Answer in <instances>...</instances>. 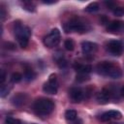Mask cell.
Returning <instances> with one entry per match:
<instances>
[{
  "mask_svg": "<svg viewBox=\"0 0 124 124\" xmlns=\"http://www.w3.org/2000/svg\"><path fill=\"white\" fill-rule=\"evenodd\" d=\"M112 13L114 14V16H124V8L123 7H115L113 10H112Z\"/></svg>",
  "mask_w": 124,
  "mask_h": 124,
  "instance_id": "24",
  "label": "cell"
},
{
  "mask_svg": "<svg viewBox=\"0 0 124 124\" xmlns=\"http://www.w3.org/2000/svg\"><path fill=\"white\" fill-rule=\"evenodd\" d=\"M111 94L108 90V88H104L96 95V100L99 104H107L111 99Z\"/></svg>",
  "mask_w": 124,
  "mask_h": 124,
  "instance_id": "12",
  "label": "cell"
},
{
  "mask_svg": "<svg viewBox=\"0 0 124 124\" xmlns=\"http://www.w3.org/2000/svg\"><path fill=\"white\" fill-rule=\"evenodd\" d=\"M13 28H14V33H15V36H16V38L17 40L18 45L22 48H25L28 46L29 38L31 36L30 28L28 26L24 25L19 20H16V21L14 22Z\"/></svg>",
  "mask_w": 124,
  "mask_h": 124,
  "instance_id": "2",
  "label": "cell"
},
{
  "mask_svg": "<svg viewBox=\"0 0 124 124\" xmlns=\"http://www.w3.org/2000/svg\"><path fill=\"white\" fill-rule=\"evenodd\" d=\"M74 69L77 71L78 74H90L92 71V66L85 63L76 62L74 64Z\"/></svg>",
  "mask_w": 124,
  "mask_h": 124,
  "instance_id": "13",
  "label": "cell"
},
{
  "mask_svg": "<svg viewBox=\"0 0 124 124\" xmlns=\"http://www.w3.org/2000/svg\"><path fill=\"white\" fill-rule=\"evenodd\" d=\"M97 47L98 46L95 44V43H92V42H88V41H85V42H82L81 43V50H82V53L84 54V56H93L94 53L96 52L97 50Z\"/></svg>",
  "mask_w": 124,
  "mask_h": 124,
  "instance_id": "10",
  "label": "cell"
},
{
  "mask_svg": "<svg viewBox=\"0 0 124 124\" xmlns=\"http://www.w3.org/2000/svg\"><path fill=\"white\" fill-rule=\"evenodd\" d=\"M23 9H25V10H27V11H29V12H33V11L35 10V7L32 5L31 2H24V4H23Z\"/></svg>",
  "mask_w": 124,
  "mask_h": 124,
  "instance_id": "25",
  "label": "cell"
},
{
  "mask_svg": "<svg viewBox=\"0 0 124 124\" xmlns=\"http://www.w3.org/2000/svg\"><path fill=\"white\" fill-rule=\"evenodd\" d=\"M26 99H27L26 94H24V93H17V94H16L12 98V104L14 106L20 107V106H22L26 102Z\"/></svg>",
  "mask_w": 124,
  "mask_h": 124,
  "instance_id": "14",
  "label": "cell"
},
{
  "mask_svg": "<svg viewBox=\"0 0 124 124\" xmlns=\"http://www.w3.org/2000/svg\"><path fill=\"white\" fill-rule=\"evenodd\" d=\"M64 46H65V48H66L67 50L72 51V50L75 48V43H74V41H73L72 39H67V40H65V42H64Z\"/></svg>",
  "mask_w": 124,
  "mask_h": 124,
  "instance_id": "19",
  "label": "cell"
},
{
  "mask_svg": "<svg viewBox=\"0 0 124 124\" xmlns=\"http://www.w3.org/2000/svg\"><path fill=\"white\" fill-rule=\"evenodd\" d=\"M98 10H99V4L97 2H92L85 7V11L88 13H94Z\"/></svg>",
  "mask_w": 124,
  "mask_h": 124,
  "instance_id": "18",
  "label": "cell"
},
{
  "mask_svg": "<svg viewBox=\"0 0 124 124\" xmlns=\"http://www.w3.org/2000/svg\"><path fill=\"white\" fill-rule=\"evenodd\" d=\"M5 16H6V12H5L4 8H1V11H0V16H1V20H2V21L5 19Z\"/></svg>",
  "mask_w": 124,
  "mask_h": 124,
  "instance_id": "28",
  "label": "cell"
},
{
  "mask_svg": "<svg viewBox=\"0 0 124 124\" xmlns=\"http://www.w3.org/2000/svg\"><path fill=\"white\" fill-rule=\"evenodd\" d=\"M107 50L114 56H119L123 52V46L119 41L112 40L107 44Z\"/></svg>",
  "mask_w": 124,
  "mask_h": 124,
  "instance_id": "7",
  "label": "cell"
},
{
  "mask_svg": "<svg viewBox=\"0 0 124 124\" xmlns=\"http://www.w3.org/2000/svg\"><path fill=\"white\" fill-rule=\"evenodd\" d=\"M5 124H23V123H22L20 120L16 119V118L8 116V117L5 119Z\"/></svg>",
  "mask_w": 124,
  "mask_h": 124,
  "instance_id": "23",
  "label": "cell"
},
{
  "mask_svg": "<svg viewBox=\"0 0 124 124\" xmlns=\"http://www.w3.org/2000/svg\"><path fill=\"white\" fill-rule=\"evenodd\" d=\"M21 79H22V75H21L20 73L16 72V73H13L12 76H11V80H12V82H14V83H17V82H19Z\"/></svg>",
  "mask_w": 124,
  "mask_h": 124,
  "instance_id": "21",
  "label": "cell"
},
{
  "mask_svg": "<svg viewBox=\"0 0 124 124\" xmlns=\"http://www.w3.org/2000/svg\"><path fill=\"white\" fill-rule=\"evenodd\" d=\"M69 97L73 103H79L85 98V92L79 87H72L69 90Z\"/></svg>",
  "mask_w": 124,
  "mask_h": 124,
  "instance_id": "8",
  "label": "cell"
},
{
  "mask_svg": "<svg viewBox=\"0 0 124 124\" xmlns=\"http://www.w3.org/2000/svg\"><path fill=\"white\" fill-rule=\"evenodd\" d=\"M33 110L36 114L41 116L48 115L54 109V103L48 98H39L33 104Z\"/></svg>",
  "mask_w": 124,
  "mask_h": 124,
  "instance_id": "3",
  "label": "cell"
},
{
  "mask_svg": "<svg viewBox=\"0 0 124 124\" xmlns=\"http://www.w3.org/2000/svg\"><path fill=\"white\" fill-rule=\"evenodd\" d=\"M77 116H78V113L74 109H67L65 111V118L68 121H74V120H76Z\"/></svg>",
  "mask_w": 124,
  "mask_h": 124,
  "instance_id": "16",
  "label": "cell"
},
{
  "mask_svg": "<svg viewBox=\"0 0 124 124\" xmlns=\"http://www.w3.org/2000/svg\"><path fill=\"white\" fill-rule=\"evenodd\" d=\"M23 77L27 81H31L36 78V73L29 65L26 64L24 66V75H23Z\"/></svg>",
  "mask_w": 124,
  "mask_h": 124,
  "instance_id": "15",
  "label": "cell"
},
{
  "mask_svg": "<svg viewBox=\"0 0 124 124\" xmlns=\"http://www.w3.org/2000/svg\"><path fill=\"white\" fill-rule=\"evenodd\" d=\"M120 93H121V95L124 97V86L122 87V89H121V91H120Z\"/></svg>",
  "mask_w": 124,
  "mask_h": 124,
  "instance_id": "29",
  "label": "cell"
},
{
  "mask_svg": "<svg viewBox=\"0 0 124 124\" xmlns=\"http://www.w3.org/2000/svg\"><path fill=\"white\" fill-rule=\"evenodd\" d=\"M44 92L47 94H56L58 90V81L55 74H51L48 78V80L43 85Z\"/></svg>",
  "mask_w": 124,
  "mask_h": 124,
  "instance_id": "6",
  "label": "cell"
},
{
  "mask_svg": "<svg viewBox=\"0 0 124 124\" xmlns=\"http://www.w3.org/2000/svg\"><path fill=\"white\" fill-rule=\"evenodd\" d=\"M0 73H1V76H0V83L2 85V84H4V82L6 80V73H5L4 70H1Z\"/></svg>",
  "mask_w": 124,
  "mask_h": 124,
  "instance_id": "26",
  "label": "cell"
},
{
  "mask_svg": "<svg viewBox=\"0 0 124 124\" xmlns=\"http://www.w3.org/2000/svg\"><path fill=\"white\" fill-rule=\"evenodd\" d=\"M55 61L57 63V65L60 67V68H65L67 66V60L64 58L63 56V53H59V56H55Z\"/></svg>",
  "mask_w": 124,
  "mask_h": 124,
  "instance_id": "17",
  "label": "cell"
},
{
  "mask_svg": "<svg viewBox=\"0 0 124 124\" xmlns=\"http://www.w3.org/2000/svg\"><path fill=\"white\" fill-rule=\"evenodd\" d=\"M105 5H106L107 7H108L109 9H111V10H113V9L116 7L114 2H105Z\"/></svg>",
  "mask_w": 124,
  "mask_h": 124,
  "instance_id": "27",
  "label": "cell"
},
{
  "mask_svg": "<svg viewBox=\"0 0 124 124\" xmlns=\"http://www.w3.org/2000/svg\"><path fill=\"white\" fill-rule=\"evenodd\" d=\"M11 88H12V87H11L10 85L2 84V85H1V90H0V96H1L2 98L6 97V96L9 94V92H10Z\"/></svg>",
  "mask_w": 124,
  "mask_h": 124,
  "instance_id": "20",
  "label": "cell"
},
{
  "mask_svg": "<svg viewBox=\"0 0 124 124\" xmlns=\"http://www.w3.org/2000/svg\"><path fill=\"white\" fill-rule=\"evenodd\" d=\"M60 39H61V34L59 29L54 28L46 36L44 37V45L49 48L54 47L59 44Z\"/></svg>",
  "mask_w": 124,
  "mask_h": 124,
  "instance_id": "5",
  "label": "cell"
},
{
  "mask_svg": "<svg viewBox=\"0 0 124 124\" xmlns=\"http://www.w3.org/2000/svg\"><path fill=\"white\" fill-rule=\"evenodd\" d=\"M97 73L104 77H108L112 78H119L122 76V71L120 67L110 61H102L96 67Z\"/></svg>",
  "mask_w": 124,
  "mask_h": 124,
  "instance_id": "1",
  "label": "cell"
},
{
  "mask_svg": "<svg viewBox=\"0 0 124 124\" xmlns=\"http://www.w3.org/2000/svg\"><path fill=\"white\" fill-rule=\"evenodd\" d=\"M107 30H108V32L113 33V34L124 33V21L112 20L107 24Z\"/></svg>",
  "mask_w": 124,
  "mask_h": 124,
  "instance_id": "9",
  "label": "cell"
},
{
  "mask_svg": "<svg viewBox=\"0 0 124 124\" xmlns=\"http://www.w3.org/2000/svg\"><path fill=\"white\" fill-rule=\"evenodd\" d=\"M122 116L121 112L118 111V110H108V111H105L104 113H102L100 115V119L102 121H109V120H117V119H120Z\"/></svg>",
  "mask_w": 124,
  "mask_h": 124,
  "instance_id": "11",
  "label": "cell"
},
{
  "mask_svg": "<svg viewBox=\"0 0 124 124\" xmlns=\"http://www.w3.org/2000/svg\"><path fill=\"white\" fill-rule=\"evenodd\" d=\"M63 29L66 33L69 32L84 33L90 29V26L81 18H72L63 24Z\"/></svg>",
  "mask_w": 124,
  "mask_h": 124,
  "instance_id": "4",
  "label": "cell"
},
{
  "mask_svg": "<svg viewBox=\"0 0 124 124\" xmlns=\"http://www.w3.org/2000/svg\"><path fill=\"white\" fill-rule=\"evenodd\" d=\"M90 78L89 77V74H78L77 77H76V80L78 81V82H83V81H86Z\"/></svg>",
  "mask_w": 124,
  "mask_h": 124,
  "instance_id": "22",
  "label": "cell"
}]
</instances>
